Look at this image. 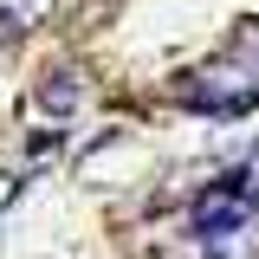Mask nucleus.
Returning a JSON list of instances; mask_svg holds the SVG:
<instances>
[{
	"label": "nucleus",
	"instance_id": "obj_1",
	"mask_svg": "<svg viewBox=\"0 0 259 259\" xmlns=\"http://www.w3.org/2000/svg\"><path fill=\"white\" fill-rule=\"evenodd\" d=\"M240 221H246V182L227 175V194H207L201 214H194V227H201V233H233Z\"/></svg>",
	"mask_w": 259,
	"mask_h": 259
}]
</instances>
